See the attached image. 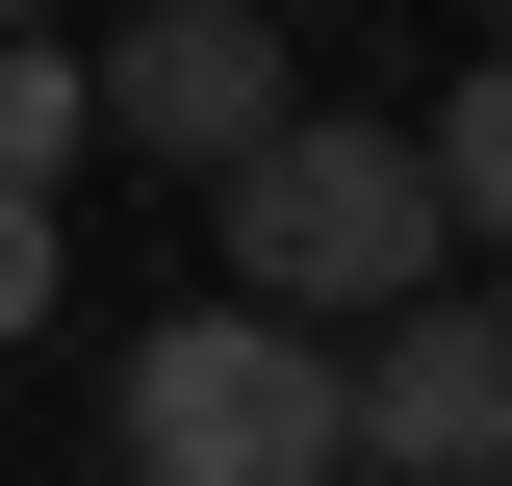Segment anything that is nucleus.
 I'll return each mask as SVG.
<instances>
[{"label": "nucleus", "mask_w": 512, "mask_h": 486, "mask_svg": "<svg viewBox=\"0 0 512 486\" xmlns=\"http://www.w3.org/2000/svg\"><path fill=\"white\" fill-rule=\"evenodd\" d=\"M410 282H436V154L308 103V128L231 180V307H256V333H333V307H359V333H410Z\"/></svg>", "instance_id": "f257e3e1"}, {"label": "nucleus", "mask_w": 512, "mask_h": 486, "mask_svg": "<svg viewBox=\"0 0 512 486\" xmlns=\"http://www.w3.org/2000/svg\"><path fill=\"white\" fill-rule=\"evenodd\" d=\"M103 486H359V384H333V333H256V307L154 333V359L103 384Z\"/></svg>", "instance_id": "f03ea898"}, {"label": "nucleus", "mask_w": 512, "mask_h": 486, "mask_svg": "<svg viewBox=\"0 0 512 486\" xmlns=\"http://www.w3.org/2000/svg\"><path fill=\"white\" fill-rule=\"evenodd\" d=\"M103 128H128V154H205V180H256V154L308 128V77H282V26H256V0H154V26L103 52Z\"/></svg>", "instance_id": "7ed1b4c3"}, {"label": "nucleus", "mask_w": 512, "mask_h": 486, "mask_svg": "<svg viewBox=\"0 0 512 486\" xmlns=\"http://www.w3.org/2000/svg\"><path fill=\"white\" fill-rule=\"evenodd\" d=\"M333 384H359V486H487L512 461V307H410Z\"/></svg>", "instance_id": "20e7f679"}, {"label": "nucleus", "mask_w": 512, "mask_h": 486, "mask_svg": "<svg viewBox=\"0 0 512 486\" xmlns=\"http://www.w3.org/2000/svg\"><path fill=\"white\" fill-rule=\"evenodd\" d=\"M410 154H436V231H487V256H512V52L461 77V103L410 128Z\"/></svg>", "instance_id": "39448f33"}, {"label": "nucleus", "mask_w": 512, "mask_h": 486, "mask_svg": "<svg viewBox=\"0 0 512 486\" xmlns=\"http://www.w3.org/2000/svg\"><path fill=\"white\" fill-rule=\"evenodd\" d=\"M52 154H77V77H52V52H0V180H52Z\"/></svg>", "instance_id": "423d86ee"}, {"label": "nucleus", "mask_w": 512, "mask_h": 486, "mask_svg": "<svg viewBox=\"0 0 512 486\" xmlns=\"http://www.w3.org/2000/svg\"><path fill=\"white\" fill-rule=\"evenodd\" d=\"M26 307H52V231H26V205H0V333H26Z\"/></svg>", "instance_id": "0eeeda50"}]
</instances>
